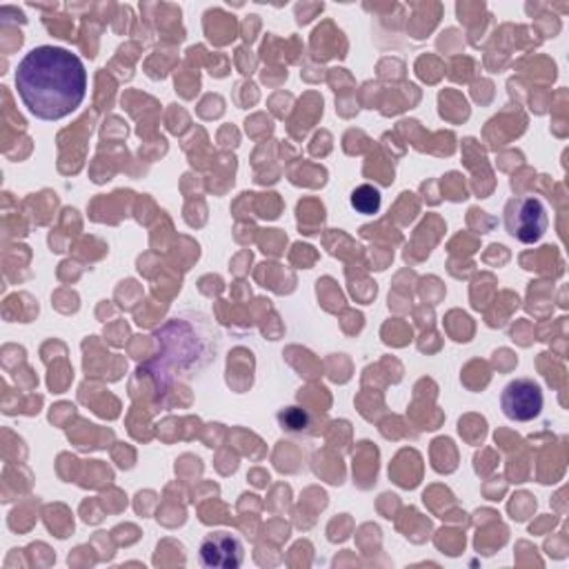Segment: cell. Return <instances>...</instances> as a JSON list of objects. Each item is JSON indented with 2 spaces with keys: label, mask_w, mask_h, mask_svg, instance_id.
<instances>
[{
  "label": "cell",
  "mask_w": 569,
  "mask_h": 569,
  "mask_svg": "<svg viewBox=\"0 0 569 569\" xmlns=\"http://www.w3.org/2000/svg\"><path fill=\"white\" fill-rule=\"evenodd\" d=\"M278 421H280L282 427H288V429H292V432H301V429L305 427V414H303L299 408H292V410H288V412H282V414L278 416Z\"/></svg>",
  "instance_id": "6"
},
{
  "label": "cell",
  "mask_w": 569,
  "mask_h": 569,
  "mask_svg": "<svg viewBox=\"0 0 569 569\" xmlns=\"http://www.w3.org/2000/svg\"><path fill=\"white\" fill-rule=\"evenodd\" d=\"M14 82L32 116L41 121H63L85 101L87 69L69 49L41 45L19 63Z\"/></svg>",
  "instance_id": "1"
},
{
  "label": "cell",
  "mask_w": 569,
  "mask_h": 569,
  "mask_svg": "<svg viewBox=\"0 0 569 569\" xmlns=\"http://www.w3.org/2000/svg\"><path fill=\"white\" fill-rule=\"evenodd\" d=\"M352 208L362 214V216H373L378 210H381V203H383V197L381 192L373 185H360L356 187L352 192V199H349Z\"/></svg>",
  "instance_id": "5"
},
{
  "label": "cell",
  "mask_w": 569,
  "mask_h": 569,
  "mask_svg": "<svg viewBox=\"0 0 569 569\" xmlns=\"http://www.w3.org/2000/svg\"><path fill=\"white\" fill-rule=\"evenodd\" d=\"M543 390L532 378H516L501 394L503 414L516 423L534 421L543 412Z\"/></svg>",
  "instance_id": "3"
},
{
  "label": "cell",
  "mask_w": 569,
  "mask_h": 569,
  "mask_svg": "<svg viewBox=\"0 0 569 569\" xmlns=\"http://www.w3.org/2000/svg\"><path fill=\"white\" fill-rule=\"evenodd\" d=\"M199 558L208 569H236L245 560V547L232 532H210L201 540Z\"/></svg>",
  "instance_id": "4"
},
{
  "label": "cell",
  "mask_w": 569,
  "mask_h": 569,
  "mask_svg": "<svg viewBox=\"0 0 569 569\" xmlns=\"http://www.w3.org/2000/svg\"><path fill=\"white\" fill-rule=\"evenodd\" d=\"M549 219L545 205L534 197H521L510 201L505 210V227L521 243H538L547 232Z\"/></svg>",
  "instance_id": "2"
}]
</instances>
